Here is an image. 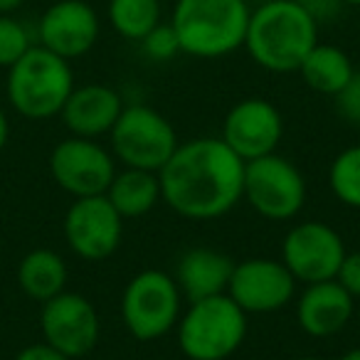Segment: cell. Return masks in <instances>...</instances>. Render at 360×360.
<instances>
[{
	"mask_svg": "<svg viewBox=\"0 0 360 360\" xmlns=\"http://www.w3.org/2000/svg\"><path fill=\"white\" fill-rule=\"evenodd\" d=\"M160 200L188 220H217L245 195V160L222 139L202 136L178 143L158 170Z\"/></svg>",
	"mask_w": 360,
	"mask_h": 360,
	"instance_id": "cell-1",
	"label": "cell"
},
{
	"mask_svg": "<svg viewBox=\"0 0 360 360\" xmlns=\"http://www.w3.org/2000/svg\"><path fill=\"white\" fill-rule=\"evenodd\" d=\"M316 45L319 22L299 0H266L252 11L245 47L262 70L274 75L299 72Z\"/></svg>",
	"mask_w": 360,
	"mask_h": 360,
	"instance_id": "cell-2",
	"label": "cell"
},
{
	"mask_svg": "<svg viewBox=\"0 0 360 360\" xmlns=\"http://www.w3.org/2000/svg\"><path fill=\"white\" fill-rule=\"evenodd\" d=\"M250 15L247 0H175L168 22L186 55L220 60L245 47Z\"/></svg>",
	"mask_w": 360,
	"mask_h": 360,
	"instance_id": "cell-3",
	"label": "cell"
},
{
	"mask_svg": "<svg viewBox=\"0 0 360 360\" xmlns=\"http://www.w3.org/2000/svg\"><path fill=\"white\" fill-rule=\"evenodd\" d=\"M75 86L70 60L45 50L42 45H32L15 65L8 67V101L18 114L32 121L60 116Z\"/></svg>",
	"mask_w": 360,
	"mask_h": 360,
	"instance_id": "cell-4",
	"label": "cell"
},
{
	"mask_svg": "<svg viewBox=\"0 0 360 360\" xmlns=\"http://www.w3.org/2000/svg\"><path fill=\"white\" fill-rule=\"evenodd\" d=\"M247 314L227 294L191 301L175 326L178 348L188 360H225L247 338Z\"/></svg>",
	"mask_w": 360,
	"mask_h": 360,
	"instance_id": "cell-5",
	"label": "cell"
},
{
	"mask_svg": "<svg viewBox=\"0 0 360 360\" xmlns=\"http://www.w3.org/2000/svg\"><path fill=\"white\" fill-rule=\"evenodd\" d=\"M183 314V294L175 276L160 269L139 271L121 294V319L136 340L163 338L178 326Z\"/></svg>",
	"mask_w": 360,
	"mask_h": 360,
	"instance_id": "cell-6",
	"label": "cell"
},
{
	"mask_svg": "<svg viewBox=\"0 0 360 360\" xmlns=\"http://www.w3.org/2000/svg\"><path fill=\"white\" fill-rule=\"evenodd\" d=\"M109 139L114 158H119L126 168L150 173H158L180 143L173 124L146 104L124 106L114 129L109 131Z\"/></svg>",
	"mask_w": 360,
	"mask_h": 360,
	"instance_id": "cell-7",
	"label": "cell"
},
{
	"mask_svg": "<svg viewBox=\"0 0 360 360\" xmlns=\"http://www.w3.org/2000/svg\"><path fill=\"white\" fill-rule=\"evenodd\" d=\"M245 198L257 215L284 222L301 212L306 202V178L279 153L245 163Z\"/></svg>",
	"mask_w": 360,
	"mask_h": 360,
	"instance_id": "cell-8",
	"label": "cell"
},
{
	"mask_svg": "<svg viewBox=\"0 0 360 360\" xmlns=\"http://www.w3.org/2000/svg\"><path fill=\"white\" fill-rule=\"evenodd\" d=\"M50 173L72 198L104 195L116 175V158L96 139L70 136L52 148Z\"/></svg>",
	"mask_w": 360,
	"mask_h": 360,
	"instance_id": "cell-9",
	"label": "cell"
},
{
	"mask_svg": "<svg viewBox=\"0 0 360 360\" xmlns=\"http://www.w3.org/2000/svg\"><path fill=\"white\" fill-rule=\"evenodd\" d=\"M343 257V237L319 220L294 225L281 242V262L294 274V279L304 284L335 279Z\"/></svg>",
	"mask_w": 360,
	"mask_h": 360,
	"instance_id": "cell-10",
	"label": "cell"
},
{
	"mask_svg": "<svg viewBox=\"0 0 360 360\" xmlns=\"http://www.w3.org/2000/svg\"><path fill=\"white\" fill-rule=\"evenodd\" d=\"M65 240L77 257L101 262L111 257L124 237V217L106 195L75 198L65 215Z\"/></svg>",
	"mask_w": 360,
	"mask_h": 360,
	"instance_id": "cell-11",
	"label": "cell"
},
{
	"mask_svg": "<svg viewBox=\"0 0 360 360\" xmlns=\"http://www.w3.org/2000/svg\"><path fill=\"white\" fill-rule=\"evenodd\" d=\"M40 330L45 343L67 358H84L99 343V314L86 296L62 291L42 304Z\"/></svg>",
	"mask_w": 360,
	"mask_h": 360,
	"instance_id": "cell-12",
	"label": "cell"
},
{
	"mask_svg": "<svg viewBox=\"0 0 360 360\" xmlns=\"http://www.w3.org/2000/svg\"><path fill=\"white\" fill-rule=\"evenodd\" d=\"M296 284L289 269L281 259L269 257H252L245 262H235L227 296L250 314H274L291 304L296 294Z\"/></svg>",
	"mask_w": 360,
	"mask_h": 360,
	"instance_id": "cell-13",
	"label": "cell"
},
{
	"mask_svg": "<svg viewBox=\"0 0 360 360\" xmlns=\"http://www.w3.org/2000/svg\"><path fill=\"white\" fill-rule=\"evenodd\" d=\"M220 139L245 163L276 153L284 139V116L266 99H259V96L242 99L227 111Z\"/></svg>",
	"mask_w": 360,
	"mask_h": 360,
	"instance_id": "cell-14",
	"label": "cell"
},
{
	"mask_svg": "<svg viewBox=\"0 0 360 360\" xmlns=\"http://www.w3.org/2000/svg\"><path fill=\"white\" fill-rule=\"evenodd\" d=\"M99 32V15L86 0H57L37 22V45L72 62L96 45Z\"/></svg>",
	"mask_w": 360,
	"mask_h": 360,
	"instance_id": "cell-15",
	"label": "cell"
},
{
	"mask_svg": "<svg viewBox=\"0 0 360 360\" xmlns=\"http://www.w3.org/2000/svg\"><path fill=\"white\" fill-rule=\"evenodd\" d=\"M355 314V299L335 279L306 284L296 299L299 328L311 338H328L350 323Z\"/></svg>",
	"mask_w": 360,
	"mask_h": 360,
	"instance_id": "cell-16",
	"label": "cell"
},
{
	"mask_svg": "<svg viewBox=\"0 0 360 360\" xmlns=\"http://www.w3.org/2000/svg\"><path fill=\"white\" fill-rule=\"evenodd\" d=\"M124 99L116 89L106 84L75 86L70 99L65 101L60 116L67 131L82 139H101L109 136L116 119L124 111Z\"/></svg>",
	"mask_w": 360,
	"mask_h": 360,
	"instance_id": "cell-17",
	"label": "cell"
},
{
	"mask_svg": "<svg viewBox=\"0 0 360 360\" xmlns=\"http://www.w3.org/2000/svg\"><path fill=\"white\" fill-rule=\"evenodd\" d=\"M232 269H235V262L227 255L210 250V247H195L178 259L175 281H178L183 299L198 301L207 299V296L227 294Z\"/></svg>",
	"mask_w": 360,
	"mask_h": 360,
	"instance_id": "cell-18",
	"label": "cell"
},
{
	"mask_svg": "<svg viewBox=\"0 0 360 360\" xmlns=\"http://www.w3.org/2000/svg\"><path fill=\"white\" fill-rule=\"evenodd\" d=\"M124 220L143 217L160 202V180L158 173L141 168H124L114 175L109 191L104 193Z\"/></svg>",
	"mask_w": 360,
	"mask_h": 360,
	"instance_id": "cell-19",
	"label": "cell"
},
{
	"mask_svg": "<svg viewBox=\"0 0 360 360\" xmlns=\"http://www.w3.org/2000/svg\"><path fill=\"white\" fill-rule=\"evenodd\" d=\"M67 264L52 250H32L18 264V284L32 301H50L67 286Z\"/></svg>",
	"mask_w": 360,
	"mask_h": 360,
	"instance_id": "cell-20",
	"label": "cell"
},
{
	"mask_svg": "<svg viewBox=\"0 0 360 360\" xmlns=\"http://www.w3.org/2000/svg\"><path fill=\"white\" fill-rule=\"evenodd\" d=\"M355 67L350 57L335 45H316L301 62L299 75L314 91L326 96H335L348 79L353 77Z\"/></svg>",
	"mask_w": 360,
	"mask_h": 360,
	"instance_id": "cell-21",
	"label": "cell"
},
{
	"mask_svg": "<svg viewBox=\"0 0 360 360\" xmlns=\"http://www.w3.org/2000/svg\"><path fill=\"white\" fill-rule=\"evenodd\" d=\"M106 15L121 37L141 42L160 22V0H109Z\"/></svg>",
	"mask_w": 360,
	"mask_h": 360,
	"instance_id": "cell-22",
	"label": "cell"
},
{
	"mask_svg": "<svg viewBox=\"0 0 360 360\" xmlns=\"http://www.w3.org/2000/svg\"><path fill=\"white\" fill-rule=\"evenodd\" d=\"M328 186L335 200L360 210V143L348 146L335 155L328 168Z\"/></svg>",
	"mask_w": 360,
	"mask_h": 360,
	"instance_id": "cell-23",
	"label": "cell"
},
{
	"mask_svg": "<svg viewBox=\"0 0 360 360\" xmlns=\"http://www.w3.org/2000/svg\"><path fill=\"white\" fill-rule=\"evenodd\" d=\"M32 45L35 42L25 22L13 15H0V67H13Z\"/></svg>",
	"mask_w": 360,
	"mask_h": 360,
	"instance_id": "cell-24",
	"label": "cell"
},
{
	"mask_svg": "<svg viewBox=\"0 0 360 360\" xmlns=\"http://www.w3.org/2000/svg\"><path fill=\"white\" fill-rule=\"evenodd\" d=\"M141 47H143V52L153 62H168V60H173L175 55L183 52L180 50V40L170 22H158V25L141 40Z\"/></svg>",
	"mask_w": 360,
	"mask_h": 360,
	"instance_id": "cell-25",
	"label": "cell"
},
{
	"mask_svg": "<svg viewBox=\"0 0 360 360\" xmlns=\"http://www.w3.org/2000/svg\"><path fill=\"white\" fill-rule=\"evenodd\" d=\"M333 104L340 119L353 126H360V72L358 70L353 72L348 84L333 96Z\"/></svg>",
	"mask_w": 360,
	"mask_h": 360,
	"instance_id": "cell-26",
	"label": "cell"
},
{
	"mask_svg": "<svg viewBox=\"0 0 360 360\" xmlns=\"http://www.w3.org/2000/svg\"><path fill=\"white\" fill-rule=\"evenodd\" d=\"M335 281L348 291L353 299H360V252H345L338 266Z\"/></svg>",
	"mask_w": 360,
	"mask_h": 360,
	"instance_id": "cell-27",
	"label": "cell"
},
{
	"mask_svg": "<svg viewBox=\"0 0 360 360\" xmlns=\"http://www.w3.org/2000/svg\"><path fill=\"white\" fill-rule=\"evenodd\" d=\"M299 3L316 18V22H319V25H321V22L333 20V18L338 15L340 8H343V3H340V0H299Z\"/></svg>",
	"mask_w": 360,
	"mask_h": 360,
	"instance_id": "cell-28",
	"label": "cell"
},
{
	"mask_svg": "<svg viewBox=\"0 0 360 360\" xmlns=\"http://www.w3.org/2000/svg\"><path fill=\"white\" fill-rule=\"evenodd\" d=\"M15 360H72L67 358L65 353H60L57 348H52L50 343H32V345H25L20 353L15 355Z\"/></svg>",
	"mask_w": 360,
	"mask_h": 360,
	"instance_id": "cell-29",
	"label": "cell"
},
{
	"mask_svg": "<svg viewBox=\"0 0 360 360\" xmlns=\"http://www.w3.org/2000/svg\"><path fill=\"white\" fill-rule=\"evenodd\" d=\"M8 139H11V124H8V116H6V111L0 109V153H3V150H6Z\"/></svg>",
	"mask_w": 360,
	"mask_h": 360,
	"instance_id": "cell-30",
	"label": "cell"
},
{
	"mask_svg": "<svg viewBox=\"0 0 360 360\" xmlns=\"http://www.w3.org/2000/svg\"><path fill=\"white\" fill-rule=\"evenodd\" d=\"M25 6V0H0V15H13Z\"/></svg>",
	"mask_w": 360,
	"mask_h": 360,
	"instance_id": "cell-31",
	"label": "cell"
},
{
	"mask_svg": "<svg viewBox=\"0 0 360 360\" xmlns=\"http://www.w3.org/2000/svg\"><path fill=\"white\" fill-rule=\"evenodd\" d=\"M338 360H360V348H350L348 353H343Z\"/></svg>",
	"mask_w": 360,
	"mask_h": 360,
	"instance_id": "cell-32",
	"label": "cell"
},
{
	"mask_svg": "<svg viewBox=\"0 0 360 360\" xmlns=\"http://www.w3.org/2000/svg\"><path fill=\"white\" fill-rule=\"evenodd\" d=\"M343 6H350V8H360V0H340Z\"/></svg>",
	"mask_w": 360,
	"mask_h": 360,
	"instance_id": "cell-33",
	"label": "cell"
},
{
	"mask_svg": "<svg viewBox=\"0 0 360 360\" xmlns=\"http://www.w3.org/2000/svg\"><path fill=\"white\" fill-rule=\"evenodd\" d=\"M294 360H323V358H319V355H301V358H294Z\"/></svg>",
	"mask_w": 360,
	"mask_h": 360,
	"instance_id": "cell-34",
	"label": "cell"
},
{
	"mask_svg": "<svg viewBox=\"0 0 360 360\" xmlns=\"http://www.w3.org/2000/svg\"><path fill=\"white\" fill-rule=\"evenodd\" d=\"M358 326H360V311H358Z\"/></svg>",
	"mask_w": 360,
	"mask_h": 360,
	"instance_id": "cell-35",
	"label": "cell"
}]
</instances>
